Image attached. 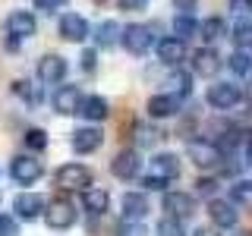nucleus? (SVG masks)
<instances>
[{"label": "nucleus", "instance_id": "nucleus-25", "mask_svg": "<svg viewBox=\"0 0 252 236\" xmlns=\"http://www.w3.org/2000/svg\"><path fill=\"white\" fill-rule=\"evenodd\" d=\"M195 31H199V22H195V16H189V13H180L177 19H173V38L186 41V38H192Z\"/></svg>", "mask_w": 252, "mask_h": 236}, {"label": "nucleus", "instance_id": "nucleus-7", "mask_svg": "<svg viewBox=\"0 0 252 236\" xmlns=\"http://www.w3.org/2000/svg\"><path fill=\"white\" fill-rule=\"evenodd\" d=\"M186 154H189V161H192L199 170H215L220 164V148L211 145V142H189Z\"/></svg>", "mask_w": 252, "mask_h": 236}, {"label": "nucleus", "instance_id": "nucleus-23", "mask_svg": "<svg viewBox=\"0 0 252 236\" xmlns=\"http://www.w3.org/2000/svg\"><path fill=\"white\" fill-rule=\"evenodd\" d=\"M120 31L123 29L117 26L114 19H104V22H98V26H94L92 35H94V44H98V47H114L117 38H120Z\"/></svg>", "mask_w": 252, "mask_h": 236}, {"label": "nucleus", "instance_id": "nucleus-42", "mask_svg": "<svg viewBox=\"0 0 252 236\" xmlns=\"http://www.w3.org/2000/svg\"><path fill=\"white\" fill-rule=\"evenodd\" d=\"M123 10H145V0H120Z\"/></svg>", "mask_w": 252, "mask_h": 236}, {"label": "nucleus", "instance_id": "nucleus-43", "mask_svg": "<svg viewBox=\"0 0 252 236\" xmlns=\"http://www.w3.org/2000/svg\"><path fill=\"white\" fill-rule=\"evenodd\" d=\"M195 236H218V230H208V227H202V230H195Z\"/></svg>", "mask_w": 252, "mask_h": 236}, {"label": "nucleus", "instance_id": "nucleus-30", "mask_svg": "<svg viewBox=\"0 0 252 236\" xmlns=\"http://www.w3.org/2000/svg\"><path fill=\"white\" fill-rule=\"evenodd\" d=\"M227 66H230V69H233V73H236V76H246V73H249V69H252V57H249V54H246V51H236V54H233V57H230V60H227Z\"/></svg>", "mask_w": 252, "mask_h": 236}, {"label": "nucleus", "instance_id": "nucleus-4", "mask_svg": "<svg viewBox=\"0 0 252 236\" xmlns=\"http://www.w3.org/2000/svg\"><path fill=\"white\" fill-rule=\"evenodd\" d=\"M10 173H13V179L19 186H32V183H38V179H41L44 164L38 161V157H32V154H19V157H13Z\"/></svg>", "mask_w": 252, "mask_h": 236}, {"label": "nucleus", "instance_id": "nucleus-17", "mask_svg": "<svg viewBox=\"0 0 252 236\" xmlns=\"http://www.w3.org/2000/svg\"><path fill=\"white\" fill-rule=\"evenodd\" d=\"M208 214H211V220H215V227H236V220H240L236 205L224 202V199H211L208 202Z\"/></svg>", "mask_w": 252, "mask_h": 236}, {"label": "nucleus", "instance_id": "nucleus-3", "mask_svg": "<svg viewBox=\"0 0 252 236\" xmlns=\"http://www.w3.org/2000/svg\"><path fill=\"white\" fill-rule=\"evenodd\" d=\"M92 170L85 164H63V167L54 173V183L60 189H89L92 186Z\"/></svg>", "mask_w": 252, "mask_h": 236}, {"label": "nucleus", "instance_id": "nucleus-26", "mask_svg": "<svg viewBox=\"0 0 252 236\" xmlns=\"http://www.w3.org/2000/svg\"><path fill=\"white\" fill-rule=\"evenodd\" d=\"M13 91L19 94V98L26 101V104H32V107H35V104H41V98H44V94H41V88H38V85H32V82H26V79L13 82Z\"/></svg>", "mask_w": 252, "mask_h": 236}, {"label": "nucleus", "instance_id": "nucleus-11", "mask_svg": "<svg viewBox=\"0 0 252 236\" xmlns=\"http://www.w3.org/2000/svg\"><path fill=\"white\" fill-rule=\"evenodd\" d=\"M38 79L47 85H57L66 79V60L60 57V54H44L41 60H38Z\"/></svg>", "mask_w": 252, "mask_h": 236}, {"label": "nucleus", "instance_id": "nucleus-20", "mask_svg": "<svg viewBox=\"0 0 252 236\" xmlns=\"http://www.w3.org/2000/svg\"><path fill=\"white\" fill-rule=\"evenodd\" d=\"M158 47V57H161V63H180V60H186V44L180 41V38H161V41L155 44Z\"/></svg>", "mask_w": 252, "mask_h": 236}, {"label": "nucleus", "instance_id": "nucleus-1", "mask_svg": "<svg viewBox=\"0 0 252 236\" xmlns=\"http://www.w3.org/2000/svg\"><path fill=\"white\" fill-rule=\"evenodd\" d=\"M120 41H123V47L132 54V57H142L145 51H152L155 38H152V29H148V26H139V22H132V26H123Z\"/></svg>", "mask_w": 252, "mask_h": 236}, {"label": "nucleus", "instance_id": "nucleus-34", "mask_svg": "<svg viewBox=\"0 0 252 236\" xmlns=\"http://www.w3.org/2000/svg\"><path fill=\"white\" fill-rule=\"evenodd\" d=\"M158 139H161V136H158V129H152V126H139V132H136V142H139L142 148L155 145Z\"/></svg>", "mask_w": 252, "mask_h": 236}, {"label": "nucleus", "instance_id": "nucleus-14", "mask_svg": "<svg viewBox=\"0 0 252 236\" xmlns=\"http://www.w3.org/2000/svg\"><path fill=\"white\" fill-rule=\"evenodd\" d=\"M180 104L183 101L177 98V94H152L148 98V104H145V110H148V117H155V120H164V117H173L180 110Z\"/></svg>", "mask_w": 252, "mask_h": 236}, {"label": "nucleus", "instance_id": "nucleus-12", "mask_svg": "<svg viewBox=\"0 0 252 236\" xmlns=\"http://www.w3.org/2000/svg\"><path fill=\"white\" fill-rule=\"evenodd\" d=\"M6 31L22 41V38H32L38 31V22H35V16H32L29 10H13L10 16H6Z\"/></svg>", "mask_w": 252, "mask_h": 236}, {"label": "nucleus", "instance_id": "nucleus-21", "mask_svg": "<svg viewBox=\"0 0 252 236\" xmlns=\"http://www.w3.org/2000/svg\"><path fill=\"white\" fill-rule=\"evenodd\" d=\"M120 208H123L126 220H142V217L148 214V199L142 192H126L123 199H120Z\"/></svg>", "mask_w": 252, "mask_h": 236}, {"label": "nucleus", "instance_id": "nucleus-44", "mask_svg": "<svg viewBox=\"0 0 252 236\" xmlns=\"http://www.w3.org/2000/svg\"><path fill=\"white\" fill-rule=\"evenodd\" d=\"M246 164H249V167H252V139L246 142Z\"/></svg>", "mask_w": 252, "mask_h": 236}, {"label": "nucleus", "instance_id": "nucleus-45", "mask_svg": "<svg viewBox=\"0 0 252 236\" xmlns=\"http://www.w3.org/2000/svg\"><path fill=\"white\" fill-rule=\"evenodd\" d=\"M236 236H249V233H236Z\"/></svg>", "mask_w": 252, "mask_h": 236}, {"label": "nucleus", "instance_id": "nucleus-24", "mask_svg": "<svg viewBox=\"0 0 252 236\" xmlns=\"http://www.w3.org/2000/svg\"><path fill=\"white\" fill-rule=\"evenodd\" d=\"M199 31L205 41H220V38L227 35V22L220 19V16H208L205 22H199Z\"/></svg>", "mask_w": 252, "mask_h": 236}, {"label": "nucleus", "instance_id": "nucleus-16", "mask_svg": "<svg viewBox=\"0 0 252 236\" xmlns=\"http://www.w3.org/2000/svg\"><path fill=\"white\" fill-rule=\"evenodd\" d=\"M218 69H220V57H218L215 47H199V51L192 54V73H195V76L211 79Z\"/></svg>", "mask_w": 252, "mask_h": 236}, {"label": "nucleus", "instance_id": "nucleus-38", "mask_svg": "<svg viewBox=\"0 0 252 236\" xmlns=\"http://www.w3.org/2000/svg\"><path fill=\"white\" fill-rule=\"evenodd\" d=\"M195 3H199V0H173V10H180V13H189V16H192Z\"/></svg>", "mask_w": 252, "mask_h": 236}, {"label": "nucleus", "instance_id": "nucleus-29", "mask_svg": "<svg viewBox=\"0 0 252 236\" xmlns=\"http://www.w3.org/2000/svg\"><path fill=\"white\" fill-rule=\"evenodd\" d=\"M230 199L233 205H252V179H240L230 186Z\"/></svg>", "mask_w": 252, "mask_h": 236}, {"label": "nucleus", "instance_id": "nucleus-40", "mask_svg": "<svg viewBox=\"0 0 252 236\" xmlns=\"http://www.w3.org/2000/svg\"><path fill=\"white\" fill-rule=\"evenodd\" d=\"M63 3H66V0H35L38 10H47V13H54V10H57V6H63Z\"/></svg>", "mask_w": 252, "mask_h": 236}, {"label": "nucleus", "instance_id": "nucleus-33", "mask_svg": "<svg viewBox=\"0 0 252 236\" xmlns=\"http://www.w3.org/2000/svg\"><path fill=\"white\" fill-rule=\"evenodd\" d=\"M117 236H148V233L142 220H123V224H117Z\"/></svg>", "mask_w": 252, "mask_h": 236}, {"label": "nucleus", "instance_id": "nucleus-35", "mask_svg": "<svg viewBox=\"0 0 252 236\" xmlns=\"http://www.w3.org/2000/svg\"><path fill=\"white\" fill-rule=\"evenodd\" d=\"M0 236H19L16 217H0Z\"/></svg>", "mask_w": 252, "mask_h": 236}, {"label": "nucleus", "instance_id": "nucleus-6", "mask_svg": "<svg viewBox=\"0 0 252 236\" xmlns=\"http://www.w3.org/2000/svg\"><path fill=\"white\" fill-rule=\"evenodd\" d=\"M110 170H114V177H120V179H136L142 173V154L136 148H123V151L114 154Z\"/></svg>", "mask_w": 252, "mask_h": 236}, {"label": "nucleus", "instance_id": "nucleus-37", "mask_svg": "<svg viewBox=\"0 0 252 236\" xmlns=\"http://www.w3.org/2000/svg\"><path fill=\"white\" fill-rule=\"evenodd\" d=\"M94 63H98V54H94V51H82V69H85V73H92Z\"/></svg>", "mask_w": 252, "mask_h": 236}, {"label": "nucleus", "instance_id": "nucleus-13", "mask_svg": "<svg viewBox=\"0 0 252 236\" xmlns=\"http://www.w3.org/2000/svg\"><path fill=\"white\" fill-rule=\"evenodd\" d=\"M60 38L63 41H85L89 38V22H85V16H79V13H66L60 19Z\"/></svg>", "mask_w": 252, "mask_h": 236}, {"label": "nucleus", "instance_id": "nucleus-36", "mask_svg": "<svg viewBox=\"0 0 252 236\" xmlns=\"http://www.w3.org/2000/svg\"><path fill=\"white\" fill-rule=\"evenodd\" d=\"M233 13L236 16H252V0H233Z\"/></svg>", "mask_w": 252, "mask_h": 236}, {"label": "nucleus", "instance_id": "nucleus-19", "mask_svg": "<svg viewBox=\"0 0 252 236\" xmlns=\"http://www.w3.org/2000/svg\"><path fill=\"white\" fill-rule=\"evenodd\" d=\"M107 205H110V195L104 192V189H98V186H89V189H82V208L89 211V214H104L107 211Z\"/></svg>", "mask_w": 252, "mask_h": 236}, {"label": "nucleus", "instance_id": "nucleus-2", "mask_svg": "<svg viewBox=\"0 0 252 236\" xmlns=\"http://www.w3.org/2000/svg\"><path fill=\"white\" fill-rule=\"evenodd\" d=\"M44 220H47V227H51V230H69V227L76 224V208H73V202H69V199H54V202H47Z\"/></svg>", "mask_w": 252, "mask_h": 236}, {"label": "nucleus", "instance_id": "nucleus-27", "mask_svg": "<svg viewBox=\"0 0 252 236\" xmlns=\"http://www.w3.org/2000/svg\"><path fill=\"white\" fill-rule=\"evenodd\" d=\"M233 44H236V51H249L252 47V22L249 19L233 26Z\"/></svg>", "mask_w": 252, "mask_h": 236}, {"label": "nucleus", "instance_id": "nucleus-10", "mask_svg": "<svg viewBox=\"0 0 252 236\" xmlns=\"http://www.w3.org/2000/svg\"><path fill=\"white\" fill-rule=\"evenodd\" d=\"M44 208H47V202L38 192H19V195H16V202H13V211H16V217H19V220L41 217Z\"/></svg>", "mask_w": 252, "mask_h": 236}, {"label": "nucleus", "instance_id": "nucleus-9", "mask_svg": "<svg viewBox=\"0 0 252 236\" xmlns=\"http://www.w3.org/2000/svg\"><path fill=\"white\" fill-rule=\"evenodd\" d=\"M195 214V202L192 195L186 192H167L164 195V217H173V220H186Z\"/></svg>", "mask_w": 252, "mask_h": 236}, {"label": "nucleus", "instance_id": "nucleus-22", "mask_svg": "<svg viewBox=\"0 0 252 236\" xmlns=\"http://www.w3.org/2000/svg\"><path fill=\"white\" fill-rule=\"evenodd\" d=\"M79 114H82L89 123H101V120H107L110 107H107V101H104V98L92 94V98H82V107H79Z\"/></svg>", "mask_w": 252, "mask_h": 236}, {"label": "nucleus", "instance_id": "nucleus-39", "mask_svg": "<svg viewBox=\"0 0 252 236\" xmlns=\"http://www.w3.org/2000/svg\"><path fill=\"white\" fill-rule=\"evenodd\" d=\"M215 186H218V183H215V179H208V177H202L199 183H195V189H199L202 195H211V192H215Z\"/></svg>", "mask_w": 252, "mask_h": 236}, {"label": "nucleus", "instance_id": "nucleus-18", "mask_svg": "<svg viewBox=\"0 0 252 236\" xmlns=\"http://www.w3.org/2000/svg\"><path fill=\"white\" fill-rule=\"evenodd\" d=\"M152 177H158V179H177L180 177V157L177 154H158V157H152Z\"/></svg>", "mask_w": 252, "mask_h": 236}, {"label": "nucleus", "instance_id": "nucleus-15", "mask_svg": "<svg viewBox=\"0 0 252 236\" xmlns=\"http://www.w3.org/2000/svg\"><path fill=\"white\" fill-rule=\"evenodd\" d=\"M79 107H82V94H79L76 85H63V88H57V94H54V110L63 117H73L79 114Z\"/></svg>", "mask_w": 252, "mask_h": 236}, {"label": "nucleus", "instance_id": "nucleus-32", "mask_svg": "<svg viewBox=\"0 0 252 236\" xmlns=\"http://www.w3.org/2000/svg\"><path fill=\"white\" fill-rule=\"evenodd\" d=\"M158 236H186V230H183V224H180V220L164 217L161 224H158Z\"/></svg>", "mask_w": 252, "mask_h": 236}, {"label": "nucleus", "instance_id": "nucleus-28", "mask_svg": "<svg viewBox=\"0 0 252 236\" xmlns=\"http://www.w3.org/2000/svg\"><path fill=\"white\" fill-rule=\"evenodd\" d=\"M170 94H177L180 101L192 94V76L189 73H173L170 76Z\"/></svg>", "mask_w": 252, "mask_h": 236}, {"label": "nucleus", "instance_id": "nucleus-5", "mask_svg": "<svg viewBox=\"0 0 252 236\" xmlns=\"http://www.w3.org/2000/svg\"><path fill=\"white\" fill-rule=\"evenodd\" d=\"M208 104L211 107H218V110H227V107H236L243 101V88L236 82H218V85H211L208 88Z\"/></svg>", "mask_w": 252, "mask_h": 236}, {"label": "nucleus", "instance_id": "nucleus-41", "mask_svg": "<svg viewBox=\"0 0 252 236\" xmlns=\"http://www.w3.org/2000/svg\"><path fill=\"white\" fill-rule=\"evenodd\" d=\"M142 186H145V189H164L167 183H164V179H158V177H152V173H148V177H142Z\"/></svg>", "mask_w": 252, "mask_h": 236}, {"label": "nucleus", "instance_id": "nucleus-8", "mask_svg": "<svg viewBox=\"0 0 252 236\" xmlns=\"http://www.w3.org/2000/svg\"><path fill=\"white\" fill-rule=\"evenodd\" d=\"M69 145H73L76 154H92V151H98V148L104 145V132H101L98 126H82V129L73 132Z\"/></svg>", "mask_w": 252, "mask_h": 236}, {"label": "nucleus", "instance_id": "nucleus-31", "mask_svg": "<svg viewBox=\"0 0 252 236\" xmlns=\"http://www.w3.org/2000/svg\"><path fill=\"white\" fill-rule=\"evenodd\" d=\"M26 148L29 151H44L47 148V132L44 129H29L26 132Z\"/></svg>", "mask_w": 252, "mask_h": 236}]
</instances>
